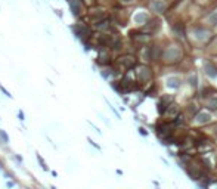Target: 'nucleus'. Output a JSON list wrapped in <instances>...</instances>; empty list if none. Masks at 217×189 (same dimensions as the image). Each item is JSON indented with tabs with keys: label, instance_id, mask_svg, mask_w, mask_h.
<instances>
[{
	"label": "nucleus",
	"instance_id": "obj_1",
	"mask_svg": "<svg viewBox=\"0 0 217 189\" xmlns=\"http://www.w3.org/2000/svg\"><path fill=\"white\" fill-rule=\"evenodd\" d=\"M180 56H182V53L179 52L177 49H168V50H167V53H166L167 61H170V62L177 61V59H180Z\"/></svg>",
	"mask_w": 217,
	"mask_h": 189
},
{
	"label": "nucleus",
	"instance_id": "obj_2",
	"mask_svg": "<svg viewBox=\"0 0 217 189\" xmlns=\"http://www.w3.org/2000/svg\"><path fill=\"white\" fill-rule=\"evenodd\" d=\"M204 71H205V74L208 77H211V79H216V77H217V68L213 64H210V62H207L204 65Z\"/></svg>",
	"mask_w": 217,
	"mask_h": 189
},
{
	"label": "nucleus",
	"instance_id": "obj_3",
	"mask_svg": "<svg viewBox=\"0 0 217 189\" xmlns=\"http://www.w3.org/2000/svg\"><path fill=\"white\" fill-rule=\"evenodd\" d=\"M137 75H139V80H140V81L149 80V77H151L149 68H146V67H142V68H139V71H137Z\"/></svg>",
	"mask_w": 217,
	"mask_h": 189
},
{
	"label": "nucleus",
	"instance_id": "obj_4",
	"mask_svg": "<svg viewBox=\"0 0 217 189\" xmlns=\"http://www.w3.org/2000/svg\"><path fill=\"white\" fill-rule=\"evenodd\" d=\"M167 86L170 89H177L180 86V79H179V77H174V75L168 77V79H167Z\"/></svg>",
	"mask_w": 217,
	"mask_h": 189
},
{
	"label": "nucleus",
	"instance_id": "obj_5",
	"mask_svg": "<svg viewBox=\"0 0 217 189\" xmlns=\"http://www.w3.org/2000/svg\"><path fill=\"white\" fill-rule=\"evenodd\" d=\"M211 120V115L208 114V112H198V115H196V123H199V124H202V123H208Z\"/></svg>",
	"mask_w": 217,
	"mask_h": 189
},
{
	"label": "nucleus",
	"instance_id": "obj_6",
	"mask_svg": "<svg viewBox=\"0 0 217 189\" xmlns=\"http://www.w3.org/2000/svg\"><path fill=\"white\" fill-rule=\"evenodd\" d=\"M120 64L123 67H126V68H130V67L134 65V58H132V56H123V58H120Z\"/></svg>",
	"mask_w": 217,
	"mask_h": 189
},
{
	"label": "nucleus",
	"instance_id": "obj_7",
	"mask_svg": "<svg viewBox=\"0 0 217 189\" xmlns=\"http://www.w3.org/2000/svg\"><path fill=\"white\" fill-rule=\"evenodd\" d=\"M69 7L74 15H79L80 9H81V5H80V0H69Z\"/></svg>",
	"mask_w": 217,
	"mask_h": 189
},
{
	"label": "nucleus",
	"instance_id": "obj_8",
	"mask_svg": "<svg viewBox=\"0 0 217 189\" xmlns=\"http://www.w3.org/2000/svg\"><path fill=\"white\" fill-rule=\"evenodd\" d=\"M152 9L154 11H157L158 13H162L164 9H166V5H164L161 0H155V2L152 3Z\"/></svg>",
	"mask_w": 217,
	"mask_h": 189
},
{
	"label": "nucleus",
	"instance_id": "obj_9",
	"mask_svg": "<svg viewBox=\"0 0 217 189\" xmlns=\"http://www.w3.org/2000/svg\"><path fill=\"white\" fill-rule=\"evenodd\" d=\"M195 36L198 40H207L210 37V33L205 31V30H195Z\"/></svg>",
	"mask_w": 217,
	"mask_h": 189
},
{
	"label": "nucleus",
	"instance_id": "obj_10",
	"mask_svg": "<svg viewBox=\"0 0 217 189\" xmlns=\"http://www.w3.org/2000/svg\"><path fill=\"white\" fill-rule=\"evenodd\" d=\"M160 24H161V22H160L158 19H154V21H151L148 25H146V27H145V30H146V31H154V30H158V28H160Z\"/></svg>",
	"mask_w": 217,
	"mask_h": 189
},
{
	"label": "nucleus",
	"instance_id": "obj_11",
	"mask_svg": "<svg viewBox=\"0 0 217 189\" xmlns=\"http://www.w3.org/2000/svg\"><path fill=\"white\" fill-rule=\"evenodd\" d=\"M146 19H148V15H146L145 12H139V13L134 15V21H136L137 24H145Z\"/></svg>",
	"mask_w": 217,
	"mask_h": 189
},
{
	"label": "nucleus",
	"instance_id": "obj_12",
	"mask_svg": "<svg viewBox=\"0 0 217 189\" xmlns=\"http://www.w3.org/2000/svg\"><path fill=\"white\" fill-rule=\"evenodd\" d=\"M157 133H158L160 136H162V134H170V127H168L167 124H162V126H160V127L157 128Z\"/></svg>",
	"mask_w": 217,
	"mask_h": 189
},
{
	"label": "nucleus",
	"instance_id": "obj_13",
	"mask_svg": "<svg viewBox=\"0 0 217 189\" xmlns=\"http://www.w3.org/2000/svg\"><path fill=\"white\" fill-rule=\"evenodd\" d=\"M216 94H217V93H216ZM216 94L213 96V99H208V100H207V105L210 106V108H217V96H216Z\"/></svg>",
	"mask_w": 217,
	"mask_h": 189
},
{
	"label": "nucleus",
	"instance_id": "obj_14",
	"mask_svg": "<svg viewBox=\"0 0 217 189\" xmlns=\"http://www.w3.org/2000/svg\"><path fill=\"white\" fill-rule=\"evenodd\" d=\"M0 139H2V142H3V143L9 142V137H7V134H6L3 130H0Z\"/></svg>",
	"mask_w": 217,
	"mask_h": 189
},
{
	"label": "nucleus",
	"instance_id": "obj_15",
	"mask_svg": "<svg viewBox=\"0 0 217 189\" xmlns=\"http://www.w3.org/2000/svg\"><path fill=\"white\" fill-rule=\"evenodd\" d=\"M208 22L210 24H217V12H214L210 18H208Z\"/></svg>",
	"mask_w": 217,
	"mask_h": 189
},
{
	"label": "nucleus",
	"instance_id": "obj_16",
	"mask_svg": "<svg viewBox=\"0 0 217 189\" xmlns=\"http://www.w3.org/2000/svg\"><path fill=\"white\" fill-rule=\"evenodd\" d=\"M189 174H190V176H192L194 179H198V177H199V173H198V171H196L195 168H192V170H189Z\"/></svg>",
	"mask_w": 217,
	"mask_h": 189
},
{
	"label": "nucleus",
	"instance_id": "obj_17",
	"mask_svg": "<svg viewBox=\"0 0 217 189\" xmlns=\"http://www.w3.org/2000/svg\"><path fill=\"white\" fill-rule=\"evenodd\" d=\"M189 84L190 86H196V75H190L189 77Z\"/></svg>",
	"mask_w": 217,
	"mask_h": 189
},
{
	"label": "nucleus",
	"instance_id": "obj_18",
	"mask_svg": "<svg viewBox=\"0 0 217 189\" xmlns=\"http://www.w3.org/2000/svg\"><path fill=\"white\" fill-rule=\"evenodd\" d=\"M18 115H19V120H24V112H22V111H19Z\"/></svg>",
	"mask_w": 217,
	"mask_h": 189
},
{
	"label": "nucleus",
	"instance_id": "obj_19",
	"mask_svg": "<svg viewBox=\"0 0 217 189\" xmlns=\"http://www.w3.org/2000/svg\"><path fill=\"white\" fill-rule=\"evenodd\" d=\"M123 2H126V3H128V2H133V0H123Z\"/></svg>",
	"mask_w": 217,
	"mask_h": 189
}]
</instances>
